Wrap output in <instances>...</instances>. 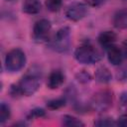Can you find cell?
Masks as SVG:
<instances>
[{
	"instance_id": "obj_23",
	"label": "cell",
	"mask_w": 127,
	"mask_h": 127,
	"mask_svg": "<svg viewBox=\"0 0 127 127\" xmlns=\"http://www.w3.org/2000/svg\"><path fill=\"white\" fill-rule=\"evenodd\" d=\"M118 80H127V68H122L117 73Z\"/></svg>"
},
{
	"instance_id": "obj_24",
	"label": "cell",
	"mask_w": 127,
	"mask_h": 127,
	"mask_svg": "<svg viewBox=\"0 0 127 127\" xmlns=\"http://www.w3.org/2000/svg\"><path fill=\"white\" fill-rule=\"evenodd\" d=\"M120 106L127 108V92H123L120 95Z\"/></svg>"
},
{
	"instance_id": "obj_4",
	"label": "cell",
	"mask_w": 127,
	"mask_h": 127,
	"mask_svg": "<svg viewBox=\"0 0 127 127\" xmlns=\"http://www.w3.org/2000/svg\"><path fill=\"white\" fill-rule=\"evenodd\" d=\"M113 103V92L109 89H102L93 94L90 100V107L97 112L108 110Z\"/></svg>"
},
{
	"instance_id": "obj_6",
	"label": "cell",
	"mask_w": 127,
	"mask_h": 127,
	"mask_svg": "<svg viewBox=\"0 0 127 127\" xmlns=\"http://www.w3.org/2000/svg\"><path fill=\"white\" fill-rule=\"evenodd\" d=\"M52 29L51 22L48 19H41L37 21L33 28V38L35 41L42 43L49 39V35Z\"/></svg>"
},
{
	"instance_id": "obj_20",
	"label": "cell",
	"mask_w": 127,
	"mask_h": 127,
	"mask_svg": "<svg viewBox=\"0 0 127 127\" xmlns=\"http://www.w3.org/2000/svg\"><path fill=\"white\" fill-rule=\"evenodd\" d=\"M45 115H46V112H45L44 109H42V108H35V109L31 110L30 113L27 115V119L28 120H32V119L44 117Z\"/></svg>"
},
{
	"instance_id": "obj_26",
	"label": "cell",
	"mask_w": 127,
	"mask_h": 127,
	"mask_svg": "<svg viewBox=\"0 0 127 127\" xmlns=\"http://www.w3.org/2000/svg\"><path fill=\"white\" fill-rule=\"evenodd\" d=\"M6 1H15V0H6Z\"/></svg>"
},
{
	"instance_id": "obj_19",
	"label": "cell",
	"mask_w": 127,
	"mask_h": 127,
	"mask_svg": "<svg viewBox=\"0 0 127 127\" xmlns=\"http://www.w3.org/2000/svg\"><path fill=\"white\" fill-rule=\"evenodd\" d=\"M94 125L100 126V127H102V126H115L116 121H114L110 117H102V118H98L96 121H94Z\"/></svg>"
},
{
	"instance_id": "obj_15",
	"label": "cell",
	"mask_w": 127,
	"mask_h": 127,
	"mask_svg": "<svg viewBox=\"0 0 127 127\" xmlns=\"http://www.w3.org/2000/svg\"><path fill=\"white\" fill-rule=\"evenodd\" d=\"M10 116H11L10 107L5 102H2L0 106V123L4 124L10 118Z\"/></svg>"
},
{
	"instance_id": "obj_14",
	"label": "cell",
	"mask_w": 127,
	"mask_h": 127,
	"mask_svg": "<svg viewBox=\"0 0 127 127\" xmlns=\"http://www.w3.org/2000/svg\"><path fill=\"white\" fill-rule=\"evenodd\" d=\"M62 124L64 126H68V127H79V126H84V123L77 119L76 117H73L71 115H64L62 117Z\"/></svg>"
},
{
	"instance_id": "obj_1",
	"label": "cell",
	"mask_w": 127,
	"mask_h": 127,
	"mask_svg": "<svg viewBox=\"0 0 127 127\" xmlns=\"http://www.w3.org/2000/svg\"><path fill=\"white\" fill-rule=\"evenodd\" d=\"M40 87V76L36 71H30L24 75L17 84H12L10 93L12 96H31Z\"/></svg>"
},
{
	"instance_id": "obj_9",
	"label": "cell",
	"mask_w": 127,
	"mask_h": 127,
	"mask_svg": "<svg viewBox=\"0 0 127 127\" xmlns=\"http://www.w3.org/2000/svg\"><path fill=\"white\" fill-rule=\"evenodd\" d=\"M107 58L110 64H112L113 65H119L122 61H123V54L121 51V48L112 45L111 47L107 48Z\"/></svg>"
},
{
	"instance_id": "obj_16",
	"label": "cell",
	"mask_w": 127,
	"mask_h": 127,
	"mask_svg": "<svg viewBox=\"0 0 127 127\" xmlns=\"http://www.w3.org/2000/svg\"><path fill=\"white\" fill-rule=\"evenodd\" d=\"M65 101H66V100H65V98H64V97L57 98V99H52V100L48 101L47 107H48L49 109H53V110H55V109H60V108H62L63 106L65 105Z\"/></svg>"
},
{
	"instance_id": "obj_11",
	"label": "cell",
	"mask_w": 127,
	"mask_h": 127,
	"mask_svg": "<svg viewBox=\"0 0 127 127\" xmlns=\"http://www.w3.org/2000/svg\"><path fill=\"white\" fill-rule=\"evenodd\" d=\"M113 25L117 29H126L127 28V8L118 10L113 16Z\"/></svg>"
},
{
	"instance_id": "obj_5",
	"label": "cell",
	"mask_w": 127,
	"mask_h": 127,
	"mask_svg": "<svg viewBox=\"0 0 127 127\" xmlns=\"http://www.w3.org/2000/svg\"><path fill=\"white\" fill-rule=\"evenodd\" d=\"M26 64V56L21 49H13L9 51L5 58V67L10 72L21 70Z\"/></svg>"
},
{
	"instance_id": "obj_22",
	"label": "cell",
	"mask_w": 127,
	"mask_h": 127,
	"mask_svg": "<svg viewBox=\"0 0 127 127\" xmlns=\"http://www.w3.org/2000/svg\"><path fill=\"white\" fill-rule=\"evenodd\" d=\"M86 4L92 7H99L106 2V0H85Z\"/></svg>"
},
{
	"instance_id": "obj_3",
	"label": "cell",
	"mask_w": 127,
	"mask_h": 127,
	"mask_svg": "<svg viewBox=\"0 0 127 127\" xmlns=\"http://www.w3.org/2000/svg\"><path fill=\"white\" fill-rule=\"evenodd\" d=\"M49 47L58 53H65L70 47V30L68 27H63L57 31L49 42Z\"/></svg>"
},
{
	"instance_id": "obj_17",
	"label": "cell",
	"mask_w": 127,
	"mask_h": 127,
	"mask_svg": "<svg viewBox=\"0 0 127 127\" xmlns=\"http://www.w3.org/2000/svg\"><path fill=\"white\" fill-rule=\"evenodd\" d=\"M45 5L51 12H58L63 5V0H46Z\"/></svg>"
},
{
	"instance_id": "obj_13",
	"label": "cell",
	"mask_w": 127,
	"mask_h": 127,
	"mask_svg": "<svg viewBox=\"0 0 127 127\" xmlns=\"http://www.w3.org/2000/svg\"><path fill=\"white\" fill-rule=\"evenodd\" d=\"M94 77H95V80L100 83H108L112 79V74L106 66L101 65L97 67V69L95 70Z\"/></svg>"
},
{
	"instance_id": "obj_10",
	"label": "cell",
	"mask_w": 127,
	"mask_h": 127,
	"mask_svg": "<svg viewBox=\"0 0 127 127\" xmlns=\"http://www.w3.org/2000/svg\"><path fill=\"white\" fill-rule=\"evenodd\" d=\"M97 40H98L99 45L102 48L107 49V48H109L115 44V42L117 40V36L112 31H104V32H101L99 34Z\"/></svg>"
},
{
	"instance_id": "obj_25",
	"label": "cell",
	"mask_w": 127,
	"mask_h": 127,
	"mask_svg": "<svg viewBox=\"0 0 127 127\" xmlns=\"http://www.w3.org/2000/svg\"><path fill=\"white\" fill-rule=\"evenodd\" d=\"M121 51H122V54H123V58L124 59H127V40H125L122 43Z\"/></svg>"
},
{
	"instance_id": "obj_21",
	"label": "cell",
	"mask_w": 127,
	"mask_h": 127,
	"mask_svg": "<svg viewBox=\"0 0 127 127\" xmlns=\"http://www.w3.org/2000/svg\"><path fill=\"white\" fill-rule=\"evenodd\" d=\"M116 125L122 126V127H127V113L122 114L118 117V119L116 121Z\"/></svg>"
},
{
	"instance_id": "obj_8",
	"label": "cell",
	"mask_w": 127,
	"mask_h": 127,
	"mask_svg": "<svg viewBox=\"0 0 127 127\" xmlns=\"http://www.w3.org/2000/svg\"><path fill=\"white\" fill-rule=\"evenodd\" d=\"M64 72L60 69H55L49 74L47 85L50 89H57L64 83Z\"/></svg>"
},
{
	"instance_id": "obj_2",
	"label": "cell",
	"mask_w": 127,
	"mask_h": 127,
	"mask_svg": "<svg viewBox=\"0 0 127 127\" xmlns=\"http://www.w3.org/2000/svg\"><path fill=\"white\" fill-rule=\"evenodd\" d=\"M102 53L89 42L83 43L74 52L75 60L82 64H93L102 59Z\"/></svg>"
},
{
	"instance_id": "obj_18",
	"label": "cell",
	"mask_w": 127,
	"mask_h": 127,
	"mask_svg": "<svg viewBox=\"0 0 127 127\" xmlns=\"http://www.w3.org/2000/svg\"><path fill=\"white\" fill-rule=\"evenodd\" d=\"M75 78L77 79L78 82L82 83V84H86L88 82L91 81V75L89 72H87L86 70H81V71H78L76 74H75Z\"/></svg>"
},
{
	"instance_id": "obj_7",
	"label": "cell",
	"mask_w": 127,
	"mask_h": 127,
	"mask_svg": "<svg viewBox=\"0 0 127 127\" xmlns=\"http://www.w3.org/2000/svg\"><path fill=\"white\" fill-rule=\"evenodd\" d=\"M87 6L81 2H74L67 6L65 9V17L73 22L79 21L87 14Z\"/></svg>"
},
{
	"instance_id": "obj_12",
	"label": "cell",
	"mask_w": 127,
	"mask_h": 127,
	"mask_svg": "<svg viewBox=\"0 0 127 127\" xmlns=\"http://www.w3.org/2000/svg\"><path fill=\"white\" fill-rule=\"evenodd\" d=\"M42 9L41 2L39 0H24L22 5V11L26 14H38Z\"/></svg>"
}]
</instances>
